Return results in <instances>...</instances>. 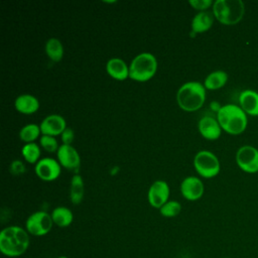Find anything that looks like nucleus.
Wrapping results in <instances>:
<instances>
[{
  "label": "nucleus",
  "mask_w": 258,
  "mask_h": 258,
  "mask_svg": "<svg viewBox=\"0 0 258 258\" xmlns=\"http://www.w3.org/2000/svg\"><path fill=\"white\" fill-rule=\"evenodd\" d=\"M245 13L242 0H216L213 4L215 18L224 25H235L241 21Z\"/></svg>",
  "instance_id": "4"
},
{
  "label": "nucleus",
  "mask_w": 258,
  "mask_h": 258,
  "mask_svg": "<svg viewBox=\"0 0 258 258\" xmlns=\"http://www.w3.org/2000/svg\"><path fill=\"white\" fill-rule=\"evenodd\" d=\"M237 165L247 173L258 172V149L243 145L236 152Z\"/></svg>",
  "instance_id": "8"
},
{
  "label": "nucleus",
  "mask_w": 258,
  "mask_h": 258,
  "mask_svg": "<svg viewBox=\"0 0 258 258\" xmlns=\"http://www.w3.org/2000/svg\"><path fill=\"white\" fill-rule=\"evenodd\" d=\"M204 183L197 176H187L180 183V192L187 201H197L204 195Z\"/></svg>",
  "instance_id": "12"
},
{
  "label": "nucleus",
  "mask_w": 258,
  "mask_h": 258,
  "mask_svg": "<svg viewBox=\"0 0 258 258\" xmlns=\"http://www.w3.org/2000/svg\"><path fill=\"white\" fill-rule=\"evenodd\" d=\"M50 216H51L53 225H56L59 228H67L74 221L73 212L69 208L62 207V206L54 208Z\"/></svg>",
  "instance_id": "19"
},
{
  "label": "nucleus",
  "mask_w": 258,
  "mask_h": 258,
  "mask_svg": "<svg viewBox=\"0 0 258 258\" xmlns=\"http://www.w3.org/2000/svg\"><path fill=\"white\" fill-rule=\"evenodd\" d=\"M228 81V74L225 71L218 70L210 73L205 81H204V86L206 90L210 91H215L223 88Z\"/></svg>",
  "instance_id": "20"
},
{
  "label": "nucleus",
  "mask_w": 258,
  "mask_h": 258,
  "mask_svg": "<svg viewBox=\"0 0 258 258\" xmlns=\"http://www.w3.org/2000/svg\"><path fill=\"white\" fill-rule=\"evenodd\" d=\"M36 175L44 181L55 180L60 174V164L51 157H44L35 164Z\"/></svg>",
  "instance_id": "10"
},
{
  "label": "nucleus",
  "mask_w": 258,
  "mask_h": 258,
  "mask_svg": "<svg viewBox=\"0 0 258 258\" xmlns=\"http://www.w3.org/2000/svg\"><path fill=\"white\" fill-rule=\"evenodd\" d=\"M157 71L156 57L150 52L137 54L129 66V78L136 82H147Z\"/></svg>",
  "instance_id": "5"
},
{
  "label": "nucleus",
  "mask_w": 258,
  "mask_h": 258,
  "mask_svg": "<svg viewBox=\"0 0 258 258\" xmlns=\"http://www.w3.org/2000/svg\"><path fill=\"white\" fill-rule=\"evenodd\" d=\"M169 194L170 189L167 182L164 180H156L150 185L148 189V203L151 207L160 209L165 203L168 202Z\"/></svg>",
  "instance_id": "11"
},
{
  "label": "nucleus",
  "mask_w": 258,
  "mask_h": 258,
  "mask_svg": "<svg viewBox=\"0 0 258 258\" xmlns=\"http://www.w3.org/2000/svg\"><path fill=\"white\" fill-rule=\"evenodd\" d=\"M28 232L20 226H8L0 232V252L9 258L20 257L29 248Z\"/></svg>",
  "instance_id": "1"
},
{
  "label": "nucleus",
  "mask_w": 258,
  "mask_h": 258,
  "mask_svg": "<svg viewBox=\"0 0 258 258\" xmlns=\"http://www.w3.org/2000/svg\"><path fill=\"white\" fill-rule=\"evenodd\" d=\"M194 167L197 172L205 178H212L220 172V161L218 157L209 150H201L194 157Z\"/></svg>",
  "instance_id": "6"
},
{
  "label": "nucleus",
  "mask_w": 258,
  "mask_h": 258,
  "mask_svg": "<svg viewBox=\"0 0 258 258\" xmlns=\"http://www.w3.org/2000/svg\"><path fill=\"white\" fill-rule=\"evenodd\" d=\"M239 106L250 116H258V93L247 89L239 95Z\"/></svg>",
  "instance_id": "15"
},
{
  "label": "nucleus",
  "mask_w": 258,
  "mask_h": 258,
  "mask_svg": "<svg viewBox=\"0 0 258 258\" xmlns=\"http://www.w3.org/2000/svg\"><path fill=\"white\" fill-rule=\"evenodd\" d=\"M106 71L108 75L117 80L124 81L129 77V68L126 62L118 57L110 58L106 63Z\"/></svg>",
  "instance_id": "17"
},
{
  "label": "nucleus",
  "mask_w": 258,
  "mask_h": 258,
  "mask_svg": "<svg viewBox=\"0 0 258 258\" xmlns=\"http://www.w3.org/2000/svg\"><path fill=\"white\" fill-rule=\"evenodd\" d=\"M45 53L49 59L56 62L63 56V46L60 40L56 37L49 38L45 43Z\"/></svg>",
  "instance_id": "22"
},
{
  "label": "nucleus",
  "mask_w": 258,
  "mask_h": 258,
  "mask_svg": "<svg viewBox=\"0 0 258 258\" xmlns=\"http://www.w3.org/2000/svg\"><path fill=\"white\" fill-rule=\"evenodd\" d=\"M217 120L222 130L232 135L243 133L248 124L247 114L240 106L235 104L222 106L217 113Z\"/></svg>",
  "instance_id": "2"
},
{
  "label": "nucleus",
  "mask_w": 258,
  "mask_h": 258,
  "mask_svg": "<svg viewBox=\"0 0 258 258\" xmlns=\"http://www.w3.org/2000/svg\"><path fill=\"white\" fill-rule=\"evenodd\" d=\"M214 14L209 11L197 13L191 20V31L195 33H203L208 31L214 23Z\"/></svg>",
  "instance_id": "18"
},
{
  "label": "nucleus",
  "mask_w": 258,
  "mask_h": 258,
  "mask_svg": "<svg viewBox=\"0 0 258 258\" xmlns=\"http://www.w3.org/2000/svg\"><path fill=\"white\" fill-rule=\"evenodd\" d=\"M206 101V88L200 82H186L176 93V102L179 108L186 112H194L203 107Z\"/></svg>",
  "instance_id": "3"
},
{
  "label": "nucleus",
  "mask_w": 258,
  "mask_h": 258,
  "mask_svg": "<svg viewBox=\"0 0 258 258\" xmlns=\"http://www.w3.org/2000/svg\"><path fill=\"white\" fill-rule=\"evenodd\" d=\"M57 258H69V257H67V256H58Z\"/></svg>",
  "instance_id": "30"
},
{
  "label": "nucleus",
  "mask_w": 258,
  "mask_h": 258,
  "mask_svg": "<svg viewBox=\"0 0 258 258\" xmlns=\"http://www.w3.org/2000/svg\"><path fill=\"white\" fill-rule=\"evenodd\" d=\"M39 143L40 146L47 152L53 153L55 151L58 150L59 146L57 143V140L55 137L53 136H49V135H41L40 139H39Z\"/></svg>",
  "instance_id": "26"
},
{
  "label": "nucleus",
  "mask_w": 258,
  "mask_h": 258,
  "mask_svg": "<svg viewBox=\"0 0 258 258\" xmlns=\"http://www.w3.org/2000/svg\"><path fill=\"white\" fill-rule=\"evenodd\" d=\"M188 3L192 8L200 10V12L207 11V9L213 6L214 4L212 0H189Z\"/></svg>",
  "instance_id": "27"
},
{
  "label": "nucleus",
  "mask_w": 258,
  "mask_h": 258,
  "mask_svg": "<svg viewBox=\"0 0 258 258\" xmlns=\"http://www.w3.org/2000/svg\"><path fill=\"white\" fill-rule=\"evenodd\" d=\"M14 106L19 113L30 115L39 109V101L33 95L22 94L15 99Z\"/></svg>",
  "instance_id": "16"
},
{
  "label": "nucleus",
  "mask_w": 258,
  "mask_h": 258,
  "mask_svg": "<svg viewBox=\"0 0 258 258\" xmlns=\"http://www.w3.org/2000/svg\"><path fill=\"white\" fill-rule=\"evenodd\" d=\"M85 186L83 177L80 174H75L71 179L70 187V201L74 205H79L84 199Z\"/></svg>",
  "instance_id": "21"
},
{
  "label": "nucleus",
  "mask_w": 258,
  "mask_h": 258,
  "mask_svg": "<svg viewBox=\"0 0 258 258\" xmlns=\"http://www.w3.org/2000/svg\"><path fill=\"white\" fill-rule=\"evenodd\" d=\"M41 133L39 125L36 124H27L23 126L19 131L20 139L25 143H31L39 137Z\"/></svg>",
  "instance_id": "23"
},
{
  "label": "nucleus",
  "mask_w": 258,
  "mask_h": 258,
  "mask_svg": "<svg viewBox=\"0 0 258 258\" xmlns=\"http://www.w3.org/2000/svg\"><path fill=\"white\" fill-rule=\"evenodd\" d=\"M53 226L50 214L44 211L32 213L25 222V230L29 235L34 237H42L48 234Z\"/></svg>",
  "instance_id": "7"
},
{
  "label": "nucleus",
  "mask_w": 258,
  "mask_h": 258,
  "mask_svg": "<svg viewBox=\"0 0 258 258\" xmlns=\"http://www.w3.org/2000/svg\"><path fill=\"white\" fill-rule=\"evenodd\" d=\"M61 137V141H62V144H66V145H71L74 141V137H75V133H74V130L70 127H67L64 129V131L61 133L60 135Z\"/></svg>",
  "instance_id": "28"
},
{
  "label": "nucleus",
  "mask_w": 258,
  "mask_h": 258,
  "mask_svg": "<svg viewBox=\"0 0 258 258\" xmlns=\"http://www.w3.org/2000/svg\"><path fill=\"white\" fill-rule=\"evenodd\" d=\"M10 170L13 174H20L22 173L24 170H25V166L23 165V163L20 161V160H14L12 163H11V166H10Z\"/></svg>",
  "instance_id": "29"
},
{
  "label": "nucleus",
  "mask_w": 258,
  "mask_h": 258,
  "mask_svg": "<svg viewBox=\"0 0 258 258\" xmlns=\"http://www.w3.org/2000/svg\"><path fill=\"white\" fill-rule=\"evenodd\" d=\"M181 211V205L176 201H168L160 209L159 213L165 218H174Z\"/></svg>",
  "instance_id": "25"
},
{
  "label": "nucleus",
  "mask_w": 258,
  "mask_h": 258,
  "mask_svg": "<svg viewBox=\"0 0 258 258\" xmlns=\"http://www.w3.org/2000/svg\"><path fill=\"white\" fill-rule=\"evenodd\" d=\"M56 156L59 164L68 170L78 174L81 166V157L72 145L62 144L56 151Z\"/></svg>",
  "instance_id": "9"
},
{
  "label": "nucleus",
  "mask_w": 258,
  "mask_h": 258,
  "mask_svg": "<svg viewBox=\"0 0 258 258\" xmlns=\"http://www.w3.org/2000/svg\"><path fill=\"white\" fill-rule=\"evenodd\" d=\"M21 154L28 163H37L40 157V147L34 142L26 143L22 149Z\"/></svg>",
  "instance_id": "24"
},
{
  "label": "nucleus",
  "mask_w": 258,
  "mask_h": 258,
  "mask_svg": "<svg viewBox=\"0 0 258 258\" xmlns=\"http://www.w3.org/2000/svg\"><path fill=\"white\" fill-rule=\"evenodd\" d=\"M39 127L42 135H49L54 137L56 135H61V133L67 128V123L62 116L51 114L46 116L41 121Z\"/></svg>",
  "instance_id": "13"
},
{
  "label": "nucleus",
  "mask_w": 258,
  "mask_h": 258,
  "mask_svg": "<svg viewBox=\"0 0 258 258\" xmlns=\"http://www.w3.org/2000/svg\"><path fill=\"white\" fill-rule=\"evenodd\" d=\"M199 132L208 140H216L221 136L222 128L218 120L212 116H204L198 124Z\"/></svg>",
  "instance_id": "14"
}]
</instances>
